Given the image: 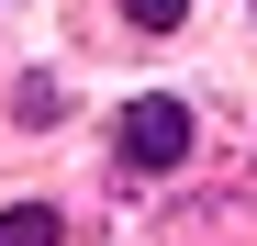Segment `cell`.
Instances as JSON below:
<instances>
[{
    "instance_id": "6da1fadb",
    "label": "cell",
    "mask_w": 257,
    "mask_h": 246,
    "mask_svg": "<svg viewBox=\"0 0 257 246\" xmlns=\"http://www.w3.org/2000/svg\"><path fill=\"white\" fill-rule=\"evenodd\" d=\"M112 135H123V168H179V157H190V112L179 101H135Z\"/></svg>"
},
{
    "instance_id": "7a4b0ae2",
    "label": "cell",
    "mask_w": 257,
    "mask_h": 246,
    "mask_svg": "<svg viewBox=\"0 0 257 246\" xmlns=\"http://www.w3.org/2000/svg\"><path fill=\"white\" fill-rule=\"evenodd\" d=\"M56 235H67V224L45 213V201H12V213H0V246H56Z\"/></svg>"
},
{
    "instance_id": "3957f363",
    "label": "cell",
    "mask_w": 257,
    "mask_h": 246,
    "mask_svg": "<svg viewBox=\"0 0 257 246\" xmlns=\"http://www.w3.org/2000/svg\"><path fill=\"white\" fill-rule=\"evenodd\" d=\"M123 23H146V34H179V23H190V0H123Z\"/></svg>"
},
{
    "instance_id": "277c9868",
    "label": "cell",
    "mask_w": 257,
    "mask_h": 246,
    "mask_svg": "<svg viewBox=\"0 0 257 246\" xmlns=\"http://www.w3.org/2000/svg\"><path fill=\"white\" fill-rule=\"evenodd\" d=\"M12 112H23V123H56V112H67V90H56V78H23V101H12Z\"/></svg>"
}]
</instances>
